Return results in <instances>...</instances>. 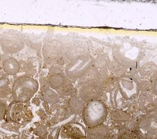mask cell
I'll use <instances>...</instances> for the list:
<instances>
[{
    "mask_svg": "<svg viewBox=\"0 0 157 139\" xmlns=\"http://www.w3.org/2000/svg\"><path fill=\"white\" fill-rule=\"evenodd\" d=\"M40 89V83L34 77L23 75L17 77L11 85V96L15 103H27Z\"/></svg>",
    "mask_w": 157,
    "mask_h": 139,
    "instance_id": "obj_1",
    "label": "cell"
},
{
    "mask_svg": "<svg viewBox=\"0 0 157 139\" xmlns=\"http://www.w3.org/2000/svg\"><path fill=\"white\" fill-rule=\"evenodd\" d=\"M108 116L107 106L101 99H94L87 102L82 112L83 122L87 128L104 124Z\"/></svg>",
    "mask_w": 157,
    "mask_h": 139,
    "instance_id": "obj_2",
    "label": "cell"
},
{
    "mask_svg": "<svg viewBox=\"0 0 157 139\" xmlns=\"http://www.w3.org/2000/svg\"><path fill=\"white\" fill-rule=\"evenodd\" d=\"M133 132L140 139H157V108L150 110L137 118Z\"/></svg>",
    "mask_w": 157,
    "mask_h": 139,
    "instance_id": "obj_3",
    "label": "cell"
},
{
    "mask_svg": "<svg viewBox=\"0 0 157 139\" xmlns=\"http://www.w3.org/2000/svg\"><path fill=\"white\" fill-rule=\"evenodd\" d=\"M94 65V57L90 54H83L69 61L63 68V73L68 79L75 83Z\"/></svg>",
    "mask_w": 157,
    "mask_h": 139,
    "instance_id": "obj_4",
    "label": "cell"
},
{
    "mask_svg": "<svg viewBox=\"0 0 157 139\" xmlns=\"http://www.w3.org/2000/svg\"><path fill=\"white\" fill-rule=\"evenodd\" d=\"M44 83L59 95H68L74 90V82L65 76L63 72H49Z\"/></svg>",
    "mask_w": 157,
    "mask_h": 139,
    "instance_id": "obj_5",
    "label": "cell"
},
{
    "mask_svg": "<svg viewBox=\"0 0 157 139\" xmlns=\"http://www.w3.org/2000/svg\"><path fill=\"white\" fill-rule=\"evenodd\" d=\"M0 47L7 56H12L20 52L25 47L23 38L18 33H8L0 39Z\"/></svg>",
    "mask_w": 157,
    "mask_h": 139,
    "instance_id": "obj_6",
    "label": "cell"
},
{
    "mask_svg": "<svg viewBox=\"0 0 157 139\" xmlns=\"http://www.w3.org/2000/svg\"><path fill=\"white\" fill-rule=\"evenodd\" d=\"M90 43L83 39H76L68 44H65L63 59L65 63H68L72 59L83 54H90Z\"/></svg>",
    "mask_w": 157,
    "mask_h": 139,
    "instance_id": "obj_7",
    "label": "cell"
},
{
    "mask_svg": "<svg viewBox=\"0 0 157 139\" xmlns=\"http://www.w3.org/2000/svg\"><path fill=\"white\" fill-rule=\"evenodd\" d=\"M79 86L80 90L78 96L85 103L92 100L100 99L99 97H101L104 91L102 85L99 80L87 82Z\"/></svg>",
    "mask_w": 157,
    "mask_h": 139,
    "instance_id": "obj_8",
    "label": "cell"
},
{
    "mask_svg": "<svg viewBox=\"0 0 157 139\" xmlns=\"http://www.w3.org/2000/svg\"><path fill=\"white\" fill-rule=\"evenodd\" d=\"M117 86L123 95L127 98L132 97L139 91L137 83L131 79L127 74L118 78Z\"/></svg>",
    "mask_w": 157,
    "mask_h": 139,
    "instance_id": "obj_9",
    "label": "cell"
},
{
    "mask_svg": "<svg viewBox=\"0 0 157 139\" xmlns=\"http://www.w3.org/2000/svg\"><path fill=\"white\" fill-rule=\"evenodd\" d=\"M60 133L64 139H84L86 131L79 125L69 123L63 126Z\"/></svg>",
    "mask_w": 157,
    "mask_h": 139,
    "instance_id": "obj_10",
    "label": "cell"
},
{
    "mask_svg": "<svg viewBox=\"0 0 157 139\" xmlns=\"http://www.w3.org/2000/svg\"><path fill=\"white\" fill-rule=\"evenodd\" d=\"M6 57H2L1 67L6 75L10 76H15L21 71L20 61L12 56L6 55Z\"/></svg>",
    "mask_w": 157,
    "mask_h": 139,
    "instance_id": "obj_11",
    "label": "cell"
},
{
    "mask_svg": "<svg viewBox=\"0 0 157 139\" xmlns=\"http://www.w3.org/2000/svg\"><path fill=\"white\" fill-rule=\"evenodd\" d=\"M111 135L110 128L106 124L87 128L84 139H109Z\"/></svg>",
    "mask_w": 157,
    "mask_h": 139,
    "instance_id": "obj_12",
    "label": "cell"
},
{
    "mask_svg": "<svg viewBox=\"0 0 157 139\" xmlns=\"http://www.w3.org/2000/svg\"><path fill=\"white\" fill-rule=\"evenodd\" d=\"M138 71L141 80L149 81L157 72V65L153 62H148L141 66Z\"/></svg>",
    "mask_w": 157,
    "mask_h": 139,
    "instance_id": "obj_13",
    "label": "cell"
},
{
    "mask_svg": "<svg viewBox=\"0 0 157 139\" xmlns=\"http://www.w3.org/2000/svg\"><path fill=\"white\" fill-rule=\"evenodd\" d=\"M42 98L46 103H56L59 100V95L45 83L41 88Z\"/></svg>",
    "mask_w": 157,
    "mask_h": 139,
    "instance_id": "obj_14",
    "label": "cell"
},
{
    "mask_svg": "<svg viewBox=\"0 0 157 139\" xmlns=\"http://www.w3.org/2000/svg\"><path fill=\"white\" fill-rule=\"evenodd\" d=\"M109 72L116 78H120L126 75L128 69L120 63L115 61L114 60L110 62L108 67Z\"/></svg>",
    "mask_w": 157,
    "mask_h": 139,
    "instance_id": "obj_15",
    "label": "cell"
},
{
    "mask_svg": "<svg viewBox=\"0 0 157 139\" xmlns=\"http://www.w3.org/2000/svg\"><path fill=\"white\" fill-rule=\"evenodd\" d=\"M99 79V71L94 65L82 75V76L77 82H78V86H80L83 83H85L87 82L98 81Z\"/></svg>",
    "mask_w": 157,
    "mask_h": 139,
    "instance_id": "obj_16",
    "label": "cell"
},
{
    "mask_svg": "<svg viewBox=\"0 0 157 139\" xmlns=\"http://www.w3.org/2000/svg\"><path fill=\"white\" fill-rule=\"evenodd\" d=\"M86 103L78 96L71 97L69 102V106L71 112L75 114H80L84 108Z\"/></svg>",
    "mask_w": 157,
    "mask_h": 139,
    "instance_id": "obj_17",
    "label": "cell"
},
{
    "mask_svg": "<svg viewBox=\"0 0 157 139\" xmlns=\"http://www.w3.org/2000/svg\"><path fill=\"white\" fill-rule=\"evenodd\" d=\"M11 85L10 78L6 75L0 77V97H5L11 95Z\"/></svg>",
    "mask_w": 157,
    "mask_h": 139,
    "instance_id": "obj_18",
    "label": "cell"
},
{
    "mask_svg": "<svg viewBox=\"0 0 157 139\" xmlns=\"http://www.w3.org/2000/svg\"><path fill=\"white\" fill-rule=\"evenodd\" d=\"M117 139H140L133 131L128 129L121 130L117 135Z\"/></svg>",
    "mask_w": 157,
    "mask_h": 139,
    "instance_id": "obj_19",
    "label": "cell"
},
{
    "mask_svg": "<svg viewBox=\"0 0 157 139\" xmlns=\"http://www.w3.org/2000/svg\"><path fill=\"white\" fill-rule=\"evenodd\" d=\"M112 118L114 120L126 121L129 119V116L125 112L121 111H114L112 113Z\"/></svg>",
    "mask_w": 157,
    "mask_h": 139,
    "instance_id": "obj_20",
    "label": "cell"
},
{
    "mask_svg": "<svg viewBox=\"0 0 157 139\" xmlns=\"http://www.w3.org/2000/svg\"><path fill=\"white\" fill-rule=\"evenodd\" d=\"M8 110V106L7 103L3 100H0V122L5 118Z\"/></svg>",
    "mask_w": 157,
    "mask_h": 139,
    "instance_id": "obj_21",
    "label": "cell"
},
{
    "mask_svg": "<svg viewBox=\"0 0 157 139\" xmlns=\"http://www.w3.org/2000/svg\"><path fill=\"white\" fill-rule=\"evenodd\" d=\"M150 83V90L157 97V72L149 80Z\"/></svg>",
    "mask_w": 157,
    "mask_h": 139,
    "instance_id": "obj_22",
    "label": "cell"
},
{
    "mask_svg": "<svg viewBox=\"0 0 157 139\" xmlns=\"http://www.w3.org/2000/svg\"><path fill=\"white\" fill-rule=\"evenodd\" d=\"M137 86L139 91H146L150 90V83L148 80H141L137 83Z\"/></svg>",
    "mask_w": 157,
    "mask_h": 139,
    "instance_id": "obj_23",
    "label": "cell"
},
{
    "mask_svg": "<svg viewBox=\"0 0 157 139\" xmlns=\"http://www.w3.org/2000/svg\"><path fill=\"white\" fill-rule=\"evenodd\" d=\"M2 56L1 52H0V66H1V64H2Z\"/></svg>",
    "mask_w": 157,
    "mask_h": 139,
    "instance_id": "obj_24",
    "label": "cell"
},
{
    "mask_svg": "<svg viewBox=\"0 0 157 139\" xmlns=\"http://www.w3.org/2000/svg\"><path fill=\"white\" fill-rule=\"evenodd\" d=\"M0 139H2V138H1V137H0Z\"/></svg>",
    "mask_w": 157,
    "mask_h": 139,
    "instance_id": "obj_25",
    "label": "cell"
}]
</instances>
